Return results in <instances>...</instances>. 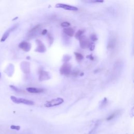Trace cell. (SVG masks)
I'll return each instance as SVG.
<instances>
[{
  "instance_id": "cell-1",
  "label": "cell",
  "mask_w": 134,
  "mask_h": 134,
  "mask_svg": "<svg viewBox=\"0 0 134 134\" xmlns=\"http://www.w3.org/2000/svg\"><path fill=\"white\" fill-rule=\"evenodd\" d=\"M11 99L12 101L16 104H24L28 105H33L34 104V102L32 101L23 98H18L14 96H11Z\"/></svg>"
},
{
  "instance_id": "cell-2",
  "label": "cell",
  "mask_w": 134,
  "mask_h": 134,
  "mask_svg": "<svg viewBox=\"0 0 134 134\" xmlns=\"http://www.w3.org/2000/svg\"><path fill=\"white\" fill-rule=\"evenodd\" d=\"M64 100L62 98H56L52 99L51 101H48L45 104V106L46 107H51L59 105L63 103Z\"/></svg>"
},
{
  "instance_id": "cell-3",
  "label": "cell",
  "mask_w": 134,
  "mask_h": 134,
  "mask_svg": "<svg viewBox=\"0 0 134 134\" xmlns=\"http://www.w3.org/2000/svg\"><path fill=\"white\" fill-rule=\"evenodd\" d=\"M71 71V66L69 63H65L60 69V72L62 75H69Z\"/></svg>"
},
{
  "instance_id": "cell-4",
  "label": "cell",
  "mask_w": 134,
  "mask_h": 134,
  "mask_svg": "<svg viewBox=\"0 0 134 134\" xmlns=\"http://www.w3.org/2000/svg\"><path fill=\"white\" fill-rule=\"evenodd\" d=\"M80 40V45L81 48L85 49L89 47L90 43L89 42L88 39L85 36H81L79 38Z\"/></svg>"
},
{
  "instance_id": "cell-5",
  "label": "cell",
  "mask_w": 134,
  "mask_h": 134,
  "mask_svg": "<svg viewBox=\"0 0 134 134\" xmlns=\"http://www.w3.org/2000/svg\"><path fill=\"white\" fill-rule=\"evenodd\" d=\"M56 7L57 8H62L63 9L68 11H77L78 10V8L73 7V6H71L67 4H61V3L56 4Z\"/></svg>"
},
{
  "instance_id": "cell-6",
  "label": "cell",
  "mask_w": 134,
  "mask_h": 134,
  "mask_svg": "<svg viewBox=\"0 0 134 134\" xmlns=\"http://www.w3.org/2000/svg\"><path fill=\"white\" fill-rule=\"evenodd\" d=\"M36 42L37 44V48L35 50L36 52L40 53H44L46 51V48L44 44L39 40H36Z\"/></svg>"
},
{
  "instance_id": "cell-7",
  "label": "cell",
  "mask_w": 134,
  "mask_h": 134,
  "mask_svg": "<svg viewBox=\"0 0 134 134\" xmlns=\"http://www.w3.org/2000/svg\"><path fill=\"white\" fill-rule=\"evenodd\" d=\"M17 25H15L13 26L12 27H11L10 29H9L8 31H6L4 33V34H3V36L2 37L1 39V42H5V40L7 39V38L9 37V36H10V33L12 31H13L14 30H15V29L17 28Z\"/></svg>"
},
{
  "instance_id": "cell-8",
  "label": "cell",
  "mask_w": 134,
  "mask_h": 134,
  "mask_svg": "<svg viewBox=\"0 0 134 134\" xmlns=\"http://www.w3.org/2000/svg\"><path fill=\"white\" fill-rule=\"evenodd\" d=\"M19 46L21 49H22V50H23L26 52H28L29 51H30L31 47H32V45L31 43L26 42H21L19 44Z\"/></svg>"
},
{
  "instance_id": "cell-9",
  "label": "cell",
  "mask_w": 134,
  "mask_h": 134,
  "mask_svg": "<svg viewBox=\"0 0 134 134\" xmlns=\"http://www.w3.org/2000/svg\"><path fill=\"white\" fill-rule=\"evenodd\" d=\"M26 90L27 91H28V92H30L31 93H42L44 91V90L42 89L32 88V87L27 88L26 89Z\"/></svg>"
},
{
  "instance_id": "cell-10",
  "label": "cell",
  "mask_w": 134,
  "mask_h": 134,
  "mask_svg": "<svg viewBox=\"0 0 134 134\" xmlns=\"http://www.w3.org/2000/svg\"><path fill=\"white\" fill-rule=\"evenodd\" d=\"M63 32L70 37H72L74 35V31L72 28H68L64 29Z\"/></svg>"
},
{
  "instance_id": "cell-11",
  "label": "cell",
  "mask_w": 134,
  "mask_h": 134,
  "mask_svg": "<svg viewBox=\"0 0 134 134\" xmlns=\"http://www.w3.org/2000/svg\"><path fill=\"white\" fill-rule=\"evenodd\" d=\"M48 79H49V77L48 76V73L44 71H41L40 74V77H39V80L40 81H43L45 80Z\"/></svg>"
},
{
  "instance_id": "cell-12",
  "label": "cell",
  "mask_w": 134,
  "mask_h": 134,
  "mask_svg": "<svg viewBox=\"0 0 134 134\" xmlns=\"http://www.w3.org/2000/svg\"><path fill=\"white\" fill-rule=\"evenodd\" d=\"M74 54H75V58H76V59L78 61H81L83 59V56L80 53H78V52H74Z\"/></svg>"
},
{
  "instance_id": "cell-13",
  "label": "cell",
  "mask_w": 134,
  "mask_h": 134,
  "mask_svg": "<svg viewBox=\"0 0 134 134\" xmlns=\"http://www.w3.org/2000/svg\"><path fill=\"white\" fill-rule=\"evenodd\" d=\"M83 33V31H81V30L78 31L76 33H75V38H76L77 39H79V38L81 36H82Z\"/></svg>"
},
{
  "instance_id": "cell-14",
  "label": "cell",
  "mask_w": 134,
  "mask_h": 134,
  "mask_svg": "<svg viewBox=\"0 0 134 134\" xmlns=\"http://www.w3.org/2000/svg\"><path fill=\"white\" fill-rule=\"evenodd\" d=\"M116 115H117V112H115V113H112L111 115H110L107 118V120H110L113 119V118H114Z\"/></svg>"
},
{
  "instance_id": "cell-15",
  "label": "cell",
  "mask_w": 134,
  "mask_h": 134,
  "mask_svg": "<svg viewBox=\"0 0 134 134\" xmlns=\"http://www.w3.org/2000/svg\"><path fill=\"white\" fill-rule=\"evenodd\" d=\"M61 26L62 27H69L70 26V23H69V22H63L61 23Z\"/></svg>"
},
{
  "instance_id": "cell-16",
  "label": "cell",
  "mask_w": 134,
  "mask_h": 134,
  "mask_svg": "<svg viewBox=\"0 0 134 134\" xmlns=\"http://www.w3.org/2000/svg\"><path fill=\"white\" fill-rule=\"evenodd\" d=\"M10 128L12 129H15L16 130H19L21 129V127L20 126H16V125H12L11 126Z\"/></svg>"
},
{
  "instance_id": "cell-17",
  "label": "cell",
  "mask_w": 134,
  "mask_h": 134,
  "mask_svg": "<svg viewBox=\"0 0 134 134\" xmlns=\"http://www.w3.org/2000/svg\"><path fill=\"white\" fill-rule=\"evenodd\" d=\"M90 38H91V39L92 40L93 42H95L97 40V38L96 36L94 34L91 35V36H90Z\"/></svg>"
},
{
  "instance_id": "cell-18",
  "label": "cell",
  "mask_w": 134,
  "mask_h": 134,
  "mask_svg": "<svg viewBox=\"0 0 134 134\" xmlns=\"http://www.w3.org/2000/svg\"><path fill=\"white\" fill-rule=\"evenodd\" d=\"M65 57H66V58H63V61H65V62H68L69 60H70L71 59V57L70 56H69L68 55H67V56H65Z\"/></svg>"
},
{
  "instance_id": "cell-19",
  "label": "cell",
  "mask_w": 134,
  "mask_h": 134,
  "mask_svg": "<svg viewBox=\"0 0 134 134\" xmlns=\"http://www.w3.org/2000/svg\"><path fill=\"white\" fill-rule=\"evenodd\" d=\"M39 26H40L39 25H36V26H35L32 29L31 31H30V33H33L34 32H35L36 30H38V29L39 27Z\"/></svg>"
},
{
  "instance_id": "cell-20",
  "label": "cell",
  "mask_w": 134,
  "mask_h": 134,
  "mask_svg": "<svg viewBox=\"0 0 134 134\" xmlns=\"http://www.w3.org/2000/svg\"><path fill=\"white\" fill-rule=\"evenodd\" d=\"M90 49V50L91 51H93V50H94V48H95V45L94 43H90V46L89 47Z\"/></svg>"
},
{
  "instance_id": "cell-21",
  "label": "cell",
  "mask_w": 134,
  "mask_h": 134,
  "mask_svg": "<svg viewBox=\"0 0 134 134\" xmlns=\"http://www.w3.org/2000/svg\"><path fill=\"white\" fill-rule=\"evenodd\" d=\"M86 2H90V3H102L103 1H85Z\"/></svg>"
},
{
  "instance_id": "cell-22",
  "label": "cell",
  "mask_w": 134,
  "mask_h": 134,
  "mask_svg": "<svg viewBox=\"0 0 134 134\" xmlns=\"http://www.w3.org/2000/svg\"><path fill=\"white\" fill-rule=\"evenodd\" d=\"M10 87H11V88L13 90H14V91H18V89H17V88H16V87H15V86H13V85H10Z\"/></svg>"
},
{
  "instance_id": "cell-23",
  "label": "cell",
  "mask_w": 134,
  "mask_h": 134,
  "mask_svg": "<svg viewBox=\"0 0 134 134\" xmlns=\"http://www.w3.org/2000/svg\"><path fill=\"white\" fill-rule=\"evenodd\" d=\"M47 33V30H44L42 33V34L43 35H45Z\"/></svg>"
},
{
  "instance_id": "cell-24",
  "label": "cell",
  "mask_w": 134,
  "mask_h": 134,
  "mask_svg": "<svg viewBox=\"0 0 134 134\" xmlns=\"http://www.w3.org/2000/svg\"><path fill=\"white\" fill-rule=\"evenodd\" d=\"M88 58H89V59H90L91 60H93V57L92 55H90V56H88L86 57Z\"/></svg>"
},
{
  "instance_id": "cell-25",
  "label": "cell",
  "mask_w": 134,
  "mask_h": 134,
  "mask_svg": "<svg viewBox=\"0 0 134 134\" xmlns=\"http://www.w3.org/2000/svg\"><path fill=\"white\" fill-rule=\"evenodd\" d=\"M18 19V17H16V18H15V19H14L13 20V21H14V20H16V19Z\"/></svg>"
},
{
  "instance_id": "cell-26",
  "label": "cell",
  "mask_w": 134,
  "mask_h": 134,
  "mask_svg": "<svg viewBox=\"0 0 134 134\" xmlns=\"http://www.w3.org/2000/svg\"><path fill=\"white\" fill-rule=\"evenodd\" d=\"M1 77V73H0V78Z\"/></svg>"
}]
</instances>
